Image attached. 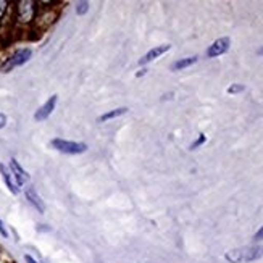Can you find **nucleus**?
I'll return each instance as SVG.
<instances>
[{"mask_svg": "<svg viewBox=\"0 0 263 263\" xmlns=\"http://www.w3.org/2000/svg\"><path fill=\"white\" fill-rule=\"evenodd\" d=\"M37 13H39L37 2H34V0H20V2L15 4L13 8V20L18 26L28 28L36 23Z\"/></svg>", "mask_w": 263, "mask_h": 263, "instance_id": "obj_1", "label": "nucleus"}, {"mask_svg": "<svg viewBox=\"0 0 263 263\" xmlns=\"http://www.w3.org/2000/svg\"><path fill=\"white\" fill-rule=\"evenodd\" d=\"M261 257H263L261 246H246V247L233 249L224 255V258L230 263H249V261H255Z\"/></svg>", "mask_w": 263, "mask_h": 263, "instance_id": "obj_2", "label": "nucleus"}, {"mask_svg": "<svg viewBox=\"0 0 263 263\" xmlns=\"http://www.w3.org/2000/svg\"><path fill=\"white\" fill-rule=\"evenodd\" d=\"M32 57V50L29 47H21V49H16L13 53H10L7 57V60L2 63L0 66V71L2 73H10L13 71L15 68H20L23 65H26Z\"/></svg>", "mask_w": 263, "mask_h": 263, "instance_id": "obj_3", "label": "nucleus"}, {"mask_svg": "<svg viewBox=\"0 0 263 263\" xmlns=\"http://www.w3.org/2000/svg\"><path fill=\"white\" fill-rule=\"evenodd\" d=\"M50 145L55 148V151L66 154V155H79V154H84L87 151V145L84 142L66 141V139H60V137H55V139H52Z\"/></svg>", "mask_w": 263, "mask_h": 263, "instance_id": "obj_4", "label": "nucleus"}, {"mask_svg": "<svg viewBox=\"0 0 263 263\" xmlns=\"http://www.w3.org/2000/svg\"><path fill=\"white\" fill-rule=\"evenodd\" d=\"M230 47H231V39L224 36V37H220L215 42H212V45H209L205 55H207V59H216V57L224 55L228 50H230Z\"/></svg>", "mask_w": 263, "mask_h": 263, "instance_id": "obj_5", "label": "nucleus"}, {"mask_svg": "<svg viewBox=\"0 0 263 263\" xmlns=\"http://www.w3.org/2000/svg\"><path fill=\"white\" fill-rule=\"evenodd\" d=\"M57 102H59V96H57V94L50 96L47 99V102L36 110V113H34V120H36V121H45V120H47L53 113V110L57 107Z\"/></svg>", "mask_w": 263, "mask_h": 263, "instance_id": "obj_6", "label": "nucleus"}, {"mask_svg": "<svg viewBox=\"0 0 263 263\" xmlns=\"http://www.w3.org/2000/svg\"><path fill=\"white\" fill-rule=\"evenodd\" d=\"M0 176H2V179L5 182V186L8 187V191L13 194V196H18L21 187L18 186V182H16L13 173L10 171V168L7 165H4V163H0Z\"/></svg>", "mask_w": 263, "mask_h": 263, "instance_id": "obj_7", "label": "nucleus"}, {"mask_svg": "<svg viewBox=\"0 0 263 263\" xmlns=\"http://www.w3.org/2000/svg\"><path fill=\"white\" fill-rule=\"evenodd\" d=\"M8 168H10L11 173H13V176H15V179H16V182H18V186H20V187H23V186H25L26 182L29 181L28 171L18 163V160H16V158H11V160H10Z\"/></svg>", "mask_w": 263, "mask_h": 263, "instance_id": "obj_8", "label": "nucleus"}, {"mask_svg": "<svg viewBox=\"0 0 263 263\" xmlns=\"http://www.w3.org/2000/svg\"><path fill=\"white\" fill-rule=\"evenodd\" d=\"M25 196H26V200H28L39 213H45V203H44V200L41 199V196L37 194V191L34 189V186L25 187Z\"/></svg>", "mask_w": 263, "mask_h": 263, "instance_id": "obj_9", "label": "nucleus"}, {"mask_svg": "<svg viewBox=\"0 0 263 263\" xmlns=\"http://www.w3.org/2000/svg\"><path fill=\"white\" fill-rule=\"evenodd\" d=\"M171 49V45L170 44H163V45H157V47L148 50L142 59L139 60V65H147V63H151L154 60H157L158 57H162L163 53H166L168 50Z\"/></svg>", "mask_w": 263, "mask_h": 263, "instance_id": "obj_10", "label": "nucleus"}, {"mask_svg": "<svg viewBox=\"0 0 263 263\" xmlns=\"http://www.w3.org/2000/svg\"><path fill=\"white\" fill-rule=\"evenodd\" d=\"M199 57L197 55H192V57H186V59H179L176 60L173 65H171V71H181V70H186V68L192 66L194 63H197Z\"/></svg>", "mask_w": 263, "mask_h": 263, "instance_id": "obj_11", "label": "nucleus"}, {"mask_svg": "<svg viewBox=\"0 0 263 263\" xmlns=\"http://www.w3.org/2000/svg\"><path fill=\"white\" fill-rule=\"evenodd\" d=\"M126 113H128V108H126V107H118V108L110 110V111L104 113L102 117H99V121H100V123H107V121H110V120H115V118H120V117H123V115H126Z\"/></svg>", "mask_w": 263, "mask_h": 263, "instance_id": "obj_12", "label": "nucleus"}, {"mask_svg": "<svg viewBox=\"0 0 263 263\" xmlns=\"http://www.w3.org/2000/svg\"><path fill=\"white\" fill-rule=\"evenodd\" d=\"M244 90H246V86H244V84L234 83V84H231L230 87L226 89V92L230 94V96H236V94H241V92H244Z\"/></svg>", "mask_w": 263, "mask_h": 263, "instance_id": "obj_13", "label": "nucleus"}, {"mask_svg": "<svg viewBox=\"0 0 263 263\" xmlns=\"http://www.w3.org/2000/svg\"><path fill=\"white\" fill-rule=\"evenodd\" d=\"M205 142H207V136H205V134L202 133V134L197 136V139L189 145V151H196V148H199V147L203 145Z\"/></svg>", "mask_w": 263, "mask_h": 263, "instance_id": "obj_14", "label": "nucleus"}, {"mask_svg": "<svg viewBox=\"0 0 263 263\" xmlns=\"http://www.w3.org/2000/svg\"><path fill=\"white\" fill-rule=\"evenodd\" d=\"M74 10H76V15H79V16L86 15L89 11V2H78Z\"/></svg>", "mask_w": 263, "mask_h": 263, "instance_id": "obj_15", "label": "nucleus"}, {"mask_svg": "<svg viewBox=\"0 0 263 263\" xmlns=\"http://www.w3.org/2000/svg\"><path fill=\"white\" fill-rule=\"evenodd\" d=\"M8 8H10V2H7V0H0V23H2L4 18L7 16Z\"/></svg>", "mask_w": 263, "mask_h": 263, "instance_id": "obj_16", "label": "nucleus"}, {"mask_svg": "<svg viewBox=\"0 0 263 263\" xmlns=\"http://www.w3.org/2000/svg\"><path fill=\"white\" fill-rule=\"evenodd\" d=\"M254 241H255V242H260V241H263V224L258 228V231L254 234Z\"/></svg>", "mask_w": 263, "mask_h": 263, "instance_id": "obj_17", "label": "nucleus"}, {"mask_svg": "<svg viewBox=\"0 0 263 263\" xmlns=\"http://www.w3.org/2000/svg\"><path fill=\"white\" fill-rule=\"evenodd\" d=\"M0 236L2 237H8V231H7V228H5V224H4V221H2V218H0Z\"/></svg>", "mask_w": 263, "mask_h": 263, "instance_id": "obj_18", "label": "nucleus"}, {"mask_svg": "<svg viewBox=\"0 0 263 263\" xmlns=\"http://www.w3.org/2000/svg\"><path fill=\"white\" fill-rule=\"evenodd\" d=\"M7 126V115L0 111V129H4Z\"/></svg>", "mask_w": 263, "mask_h": 263, "instance_id": "obj_19", "label": "nucleus"}, {"mask_svg": "<svg viewBox=\"0 0 263 263\" xmlns=\"http://www.w3.org/2000/svg\"><path fill=\"white\" fill-rule=\"evenodd\" d=\"M25 261H26V263H39L36 258H34L32 255H29V254H26V255H25Z\"/></svg>", "mask_w": 263, "mask_h": 263, "instance_id": "obj_20", "label": "nucleus"}, {"mask_svg": "<svg viewBox=\"0 0 263 263\" xmlns=\"http://www.w3.org/2000/svg\"><path fill=\"white\" fill-rule=\"evenodd\" d=\"M145 73H147V70H144V68H142V70H141L139 73H136V76H137V78H141V76H144Z\"/></svg>", "mask_w": 263, "mask_h": 263, "instance_id": "obj_21", "label": "nucleus"}, {"mask_svg": "<svg viewBox=\"0 0 263 263\" xmlns=\"http://www.w3.org/2000/svg\"><path fill=\"white\" fill-rule=\"evenodd\" d=\"M257 53H258V55H261V57H263V47H260V49H258V50H257Z\"/></svg>", "mask_w": 263, "mask_h": 263, "instance_id": "obj_22", "label": "nucleus"}]
</instances>
